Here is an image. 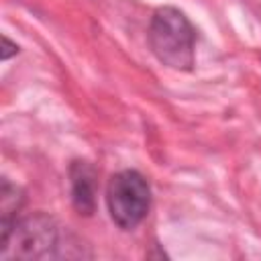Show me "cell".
<instances>
[{"mask_svg":"<svg viewBox=\"0 0 261 261\" xmlns=\"http://www.w3.org/2000/svg\"><path fill=\"white\" fill-rule=\"evenodd\" d=\"M147 41L159 63L177 71H190L196 61V29L175 6H159L149 22Z\"/></svg>","mask_w":261,"mask_h":261,"instance_id":"obj_1","label":"cell"},{"mask_svg":"<svg viewBox=\"0 0 261 261\" xmlns=\"http://www.w3.org/2000/svg\"><path fill=\"white\" fill-rule=\"evenodd\" d=\"M96 169L88 161H73L69 165V186H71V204L77 214L92 216L96 212Z\"/></svg>","mask_w":261,"mask_h":261,"instance_id":"obj_4","label":"cell"},{"mask_svg":"<svg viewBox=\"0 0 261 261\" xmlns=\"http://www.w3.org/2000/svg\"><path fill=\"white\" fill-rule=\"evenodd\" d=\"M106 206L118 228H137L151 208V186L145 175L137 169H122L114 173L106 188Z\"/></svg>","mask_w":261,"mask_h":261,"instance_id":"obj_3","label":"cell"},{"mask_svg":"<svg viewBox=\"0 0 261 261\" xmlns=\"http://www.w3.org/2000/svg\"><path fill=\"white\" fill-rule=\"evenodd\" d=\"M22 204H24V192H22V188H18L16 184H10L6 177H2V186H0V212H2L0 239L8 234L10 226L18 218V212H20Z\"/></svg>","mask_w":261,"mask_h":261,"instance_id":"obj_5","label":"cell"},{"mask_svg":"<svg viewBox=\"0 0 261 261\" xmlns=\"http://www.w3.org/2000/svg\"><path fill=\"white\" fill-rule=\"evenodd\" d=\"M18 51H20V49H18V45H16V43H12V41L4 35V37H2V53H0V57L6 61V59H10L12 55H16Z\"/></svg>","mask_w":261,"mask_h":261,"instance_id":"obj_6","label":"cell"},{"mask_svg":"<svg viewBox=\"0 0 261 261\" xmlns=\"http://www.w3.org/2000/svg\"><path fill=\"white\" fill-rule=\"evenodd\" d=\"M0 255L16 259L73 257L67 245H63V228L45 212L18 216L8 234L0 239Z\"/></svg>","mask_w":261,"mask_h":261,"instance_id":"obj_2","label":"cell"}]
</instances>
